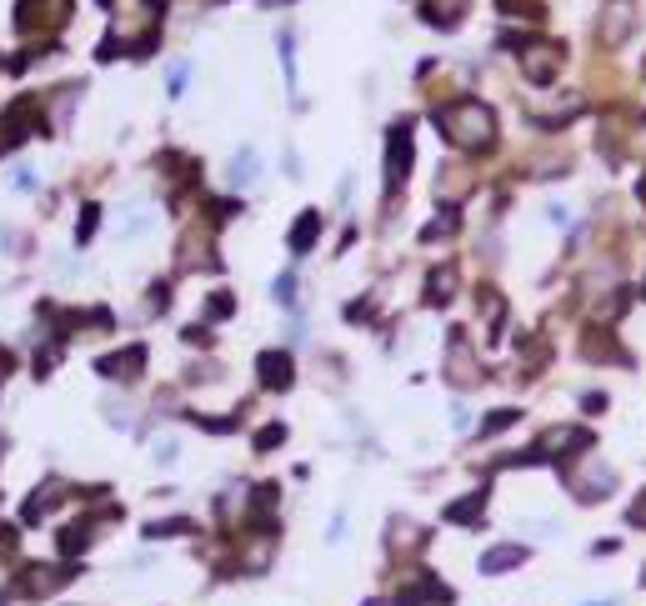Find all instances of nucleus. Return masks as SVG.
<instances>
[{
	"label": "nucleus",
	"instance_id": "1",
	"mask_svg": "<svg viewBox=\"0 0 646 606\" xmlns=\"http://www.w3.org/2000/svg\"><path fill=\"white\" fill-rule=\"evenodd\" d=\"M506 561H521V551H517V547H501V551H491V557H486V572H496V566H506Z\"/></svg>",
	"mask_w": 646,
	"mask_h": 606
}]
</instances>
